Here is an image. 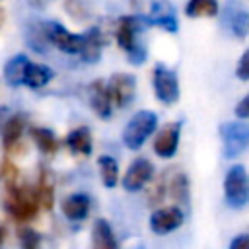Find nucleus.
I'll return each instance as SVG.
<instances>
[{
  "label": "nucleus",
  "mask_w": 249,
  "mask_h": 249,
  "mask_svg": "<svg viewBox=\"0 0 249 249\" xmlns=\"http://www.w3.org/2000/svg\"><path fill=\"white\" fill-rule=\"evenodd\" d=\"M150 25L148 18L142 16H124L117 23V43L132 64H142L146 60V47L140 43V35Z\"/></svg>",
  "instance_id": "nucleus-1"
},
{
  "label": "nucleus",
  "mask_w": 249,
  "mask_h": 249,
  "mask_svg": "<svg viewBox=\"0 0 249 249\" xmlns=\"http://www.w3.org/2000/svg\"><path fill=\"white\" fill-rule=\"evenodd\" d=\"M156 126H158L156 113H152V111H138L128 121V124L124 126V132H123L124 146L128 150H138L148 140V136L156 130Z\"/></svg>",
  "instance_id": "nucleus-2"
},
{
  "label": "nucleus",
  "mask_w": 249,
  "mask_h": 249,
  "mask_svg": "<svg viewBox=\"0 0 249 249\" xmlns=\"http://www.w3.org/2000/svg\"><path fill=\"white\" fill-rule=\"evenodd\" d=\"M6 208L18 222H27L37 214V208H39L37 195L25 185L10 187L6 196Z\"/></svg>",
  "instance_id": "nucleus-3"
},
{
  "label": "nucleus",
  "mask_w": 249,
  "mask_h": 249,
  "mask_svg": "<svg viewBox=\"0 0 249 249\" xmlns=\"http://www.w3.org/2000/svg\"><path fill=\"white\" fill-rule=\"evenodd\" d=\"M224 195L231 208H241L249 202V175L243 165H233L228 169L224 179Z\"/></svg>",
  "instance_id": "nucleus-4"
},
{
  "label": "nucleus",
  "mask_w": 249,
  "mask_h": 249,
  "mask_svg": "<svg viewBox=\"0 0 249 249\" xmlns=\"http://www.w3.org/2000/svg\"><path fill=\"white\" fill-rule=\"evenodd\" d=\"M220 138H222V148L224 156L233 160L239 154L249 148V124L241 121H228L220 124Z\"/></svg>",
  "instance_id": "nucleus-5"
},
{
  "label": "nucleus",
  "mask_w": 249,
  "mask_h": 249,
  "mask_svg": "<svg viewBox=\"0 0 249 249\" xmlns=\"http://www.w3.org/2000/svg\"><path fill=\"white\" fill-rule=\"evenodd\" d=\"M152 84H154V93L156 97L165 103L171 105L179 99V82H177V74L173 70H169L163 64H156L154 74H152Z\"/></svg>",
  "instance_id": "nucleus-6"
},
{
  "label": "nucleus",
  "mask_w": 249,
  "mask_h": 249,
  "mask_svg": "<svg viewBox=\"0 0 249 249\" xmlns=\"http://www.w3.org/2000/svg\"><path fill=\"white\" fill-rule=\"evenodd\" d=\"M224 25L230 29L231 35L237 39L247 37L249 33V10L241 0H228L222 10Z\"/></svg>",
  "instance_id": "nucleus-7"
},
{
  "label": "nucleus",
  "mask_w": 249,
  "mask_h": 249,
  "mask_svg": "<svg viewBox=\"0 0 249 249\" xmlns=\"http://www.w3.org/2000/svg\"><path fill=\"white\" fill-rule=\"evenodd\" d=\"M45 31H47V39L60 51L64 53H78L82 51V43H84V35H76V33H70L66 27H62L60 23L56 21H51L45 25Z\"/></svg>",
  "instance_id": "nucleus-8"
},
{
  "label": "nucleus",
  "mask_w": 249,
  "mask_h": 249,
  "mask_svg": "<svg viewBox=\"0 0 249 249\" xmlns=\"http://www.w3.org/2000/svg\"><path fill=\"white\" fill-rule=\"evenodd\" d=\"M109 93H111V101H115L119 107H126L132 103L134 99V91H136V80L132 74H113L109 84Z\"/></svg>",
  "instance_id": "nucleus-9"
},
{
  "label": "nucleus",
  "mask_w": 249,
  "mask_h": 249,
  "mask_svg": "<svg viewBox=\"0 0 249 249\" xmlns=\"http://www.w3.org/2000/svg\"><path fill=\"white\" fill-rule=\"evenodd\" d=\"M183 210L177 206H167V208H158L150 216V228L158 235H165L173 230H177L183 224Z\"/></svg>",
  "instance_id": "nucleus-10"
},
{
  "label": "nucleus",
  "mask_w": 249,
  "mask_h": 249,
  "mask_svg": "<svg viewBox=\"0 0 249 249\" xmlns=\"http://www.w3.org/2000/svg\"><path fill=\"white\" fill-rule=\"evenodd\" d=\"M179 134H181V123L179 121H173V123L163 124L160 128V132L156 134L154 152L160 158H171V156H175L177 146H179Z\"/></svg>",
  "instance_id": "nucleus-11"
},
{
  "label": "nucleus",
  "mask_w": 249,
  "mask_h": 249,
  "mask_svg": "<svg viewBox=\"0 0 249 249\" xmlns=\"http://www.w3.org/2000/svg\"><path fill=\"white\" fill-rule=\"evenodd\" d=\"M154 175V165L150 163V160L146 158H138L130 163L128 171L124 173V179H123V187L130 193L134 191H140Z\"/></svg>",
  "instance_id": "nucleus-12"
},
{
  "label": "nucleus",
  "mask_w": 249,
  "mask_h": 249,
  "mask_svg": "<svg viewBox=\"0 0 249 249\" xmlns=\"http://www.w3.org/2000/svg\"><path fill=\"white\" fill-rule=\"evenodd\" d=\"M148 21L165 31H171V33L177 31V16L169 0H152Z\"/></svg>",
  "instance_id": "nucleus-13"
},
{
  "label": "nucleus",
  "mask_w": 249,
  "mask_h": 249,
  "mask_svg": "<svg viewBox=\"0 0 249 249\" xmlns=\"http://www.w3.org/2000/svg\"><path fill=\"white\" fill-rule=\"evenodd\" d=\"M88 97H89V105L91 109L101 117V119H109L111 117V93L109 88L103 80H95L89 84L88 88Z\"/></svg>",
  "instance_id": "nucleus-14"
},
{
  "label": "nucleus",
  "mask_w": 249,
  "mask_h": 249,
  "mask_svg": "<svg viewBox=\"0 0 249 249\" xmlns=\"http://www.w3.org/2000/svg\"><path fill=\"white\" fill-rule=\"evenodd\" d=\"M62 214L70 222H82L89 214V196L86 193H74L62 200Z\"/></svg>",
  "instance_id": "nucleus-15"
},
{
  "label": "nucleus",
  "mask_w": 249,
  "mask_h": 249,
  "mask_svg": "<svg viewBox=\"0 0 249 249\" xmlns=\"http://www.w3.org/2000/svg\"><path fill=\"white\" fill-rule=\"evenodd\" d=\"M91 249H119L117 237L107 220L99 218L91 228Z\"/></svg>",
  "instance_id": "nucleus-16"
},
{
  "label": "nucleus",
  "mask_w": 249,
  "mask_h": 249,
  "mask_svg": "<svg viewBox=\"0 0 249 249\" xmlns=\"http://www.w3.org/2000/svg\"><path fill=\"white\" fill-rule=\"evenodd\" d=\"M66 144L74 154H91V132L88 126H78L66 136Z\"/></svg>",
  "instance_id": "nucleus-17"
},
{
  "label": "nucleus",
  "mask_w": 249,
  "mask_h": 249,
  "mask_svg": "<svg viewBox=\"0 0 249 249\" xmlns=\"http://www.w3.org/2000/svg\"><path fill=\"white\" fill-rule=\"evenodd\" d=\"M37 202L39 206L51 210L53 208V202H54V179L51 175V171L43 169L41 175H39V185H37Z\"/></svg>",
  "instance_id": "nucleus-18"
},
{
  "label": "nucleus",
  "mask_w": 249,
  "mask_h": 249,
  "mask_svg": "<svg viewBox=\"0 0 249 249\" xmlns=\"http://www.w3.org/2000/svg\"><path fill=\"white\" fill-rule=\"evenodd\" d=\"M53 78V70L45 64H33L29 62L27 64V70H25V78H23V84H27L29 88L37 89V88H43L51 82Z\"/></svg>",
  "instance_id": "nucleus-19"
},
{
  "label": "nucleus",
  "mask_w": 249,
  "mask_h": 249,
  "mask_svg": "<svg viewBox=\"0 0 249 249\" xmlns=\"http://www.w3.org/2000/svg\"><path fill=\"white\" fill-rule=\"evenodd\" d=\"M101 54V35L97 29H89L88 33H84V43H82V51L80 56L86 62H97Z\"/></svg>",
  "instance_id": "nucleus-20"
},
{
  "label": "nucleus",
  "mask_w": 249,
  "mask_h": 249,
  "mask_svg": "<svg viewBox=\"0 0 249 249\" xmlns=\"http://www.w3.org/2000/svg\"><path fill=\"white\" fill-rule=\"evenodd\" d=\"M23 128H25V119H23L21 115H14V117H10V119L6 121V124H4V134H2L6 150H10V152L14 150V146H16V144L19 142V138H21Z\"/></svg>",
  "instance_id": "nucleus-21"
},
{
  "label": "nucleus",
  "mask_w": 249,
  "mask_h": 249,
  "mask_svg": "<svg viewBox=\"0 0 249 249\" xmlns=\"http://www.w3.org/2000/svg\"><path fill=\"white\" fill-rule=\"evenodd\" d=\"M27 64H29V58L23 56V54H18V56H14L12 60H8V64L4 66V76H6L8 84H12V86L23 84Z\"/></svg>",
  "instance_id": "nucleus-22"
},
{
  "label": "nucleus",
  "mask_w": 249,
  "mask_h": 249,
  "mask_svg": "<svg viewBox=\"0 0 249 249\" xmlns=\"http://www.w3.org/2000/svg\"><path fill=\"white\" fill-rule=\"evenodd\" d=\"M185 14L189 18H214L218 16V0H189Z\"/></svg>",
  "instance_id": "nucleus-23"
},
{
  "label": "nucleus",
  "mask_w": 249,
  "mask_h": 249,
  "mask_svg": "<svg viewBox=\"0 0 249 249\" xmlns=\"http://www.w3.org/2000/svg\"><path fill=\"white\" fill-rule=\"evenodd\" d=\"M167 193L173 200L187 204L189 202V177L185 173H177L171 177L169 185H167Z\"/></svg>",
  "instance_id": "nucleus-24"
},
{
  "label": "nucleus",
  "mask_w": 249,
  "mask_h": 249,
  "mask_svg": "<svg viewBox=\"0 0 249 249\" xmlns=\"http://www.w3.org/2000/svg\"><path fill=\"white\" fill-rule=\"evenodd\" d=\"M97 163H99L103 185L109 187V189L115 187L117 185V179H119V163H117V160L113 156H99Z\"/></svg>",
  "instance_id": "nucleus-25"
},
{
  "label": "nucleus",
  "mask_w": 249,
  "mask_h": 249,
  "mask_svg": "<svg viewBox=\"0 0 249 249\" xmlns=\"http://www.w3.org/2000/svg\"><path fill=\"white\" fill-rule=\"evenodd\" d=\"M31 136H33L37 148H39L43 154H54V152H56L58 142H56L54 134H53L49 128H33V130H31Z\"/></svg>",
  "instance_id": "nucleus-26"
},
{
  "label": "nucleus",
  "mask_w": 249,
  "mask_h": 249,
  "mask_svg": "<svg viewBox=\"0 0 249 249\" xmlns=\"http://www.w3.org/2000/svg\"><path fill=\"white\" fill-rule=\"evenodd\" d=\"M21 237V249H41V235L29 228L19 231Z\"/></svg>",
  "instance_id": "nucleus-27"
},
{
  "label": "nucleus",
  "mask_w": 249,
  "mask_h": 249,
  "mask_svg": "<svg viewBox=\"0 0 249 249\" xmlns=\"http://www.w3.org/2000/svg\"><path fill=\"white\" fill-rule=\"evenodd\" d=\"M0 177L4 179V183L10 187H16V181H18V167L12 163V161H4L2 163V169H0Z\"/></svg>",
  "instance_id": "nucleus-28"
},
{
  "label": "nucleus",
  "mask_w": 249,
  "mask_h": 249,
  "mask_svg": "<svg viewBox=\"0 0 249 249\" xmlns=\"http://www.w3.org/2000/svg\"><path fill=\"white\" fill-rule=\"evenodd\" d=\"M235 74H237V78L239 80H249V49L241 54V58H239V62H237V70H235Z\"/></svg>",
  "instance_id": "nucleus-29"
},
{
  "label": "nucleus",
  "mask_w": 249,
  "mask_h": 249,
  "mask_svg": "<svg viewBox=\"0 0 249 249\" xmlns=\"http://www.w3.org/2000/svg\"><path fill=\"white\" fill-rule=\"evenodd\" d=\"M230 249H249V233H239L231 239Z\"/></svg>",
  "instance_id": "nucleus-30"
},
{
  "label": "nucleus",
  "mask_w": 249,
  "mask_h": 249,
  "mask_svg": "<svg viewBox=\"0 0 249 249\" xmlns=\"http://www.w3.org/2000/svg\"><path fill=\"white\" fill-rule=\"evenodd\" d=\"M235 115H237L239 119H249V93L237 103V107H235Z\"/></svg>",
  "instance_id": "nucleus-31"
},
{
  "label": "nucleus",
  "mask_w": 249,
  "mask_h": 249,
  "mask_svg": "<svg viewBox=\"0 0 249 249\" xmlns=\"http://www.w3.org/2000/svg\"><path fill=\"white\" fill-rule=\"evenodd\" d=\"M4 237H6V231H4V228L0 226V247H2V243H4Z\"/></svg>",
  "instance_id": "nucleus-32"
},
{
  "label": "nucleus",
  "mask_w": 249,
  "mask_h": 249,
  "mask_svg": "<svg viewBox=\"0 0 249 249\" xmlns=\"http://www.w3.org/2000/svg\"><path fill=\"white\" fill-rule=\"evenodd\" d=\"M2 23H4V10L0 8V25H2Z\"/></svg>",
  "instance_id": "nucleus-33"
},
{
  "label": "nucleus",
  "mask_w": 249,
  "mask_h": 249,
  "mask_svg": "<svg viewBox=\"0 0 249 249\" xmlns=\"http://www.w3.org/2000/svg\"><path fill=\"white\" fill-rule=\"evenodd\" d=\"M132 249H144V247H142V245H136V247H132Z\"/></svg>",
  "instance_id": "nucleus-34"
}]
</instances>
